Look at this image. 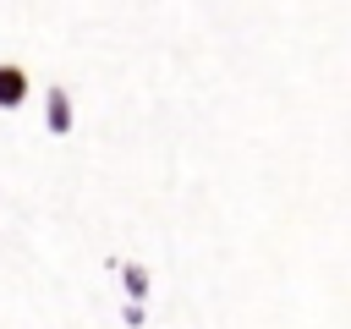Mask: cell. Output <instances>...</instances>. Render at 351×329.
<instances>
[{
	"label": "cell",
	"instance_id": "6da1fadb",
	"mask_svg": "<svg viewBox=\"0 0 351 329\" xmlns=\"http://www.w3.org/2000/svg\"><path fill=\"white\" fill-rule=\"evenodd\" d=\"M27 93H33L27 71H22L16 60H0V110H22V104H27Z\"/></svg>",
	"mask_w": 351,
	"mask_h": 329
},
{
	"label": "cell",
	"instance_id": "7a4b0ae2",
	"mask_svg": "<svg viewBox=\"0 0 351 329\" xmlns=\"http://www.w3.org/2000/svg\"><path fill=\"white\" fill-rule=\"evenodd\" d=\"M71 121H77V115H71V93H66V88H49V93H44V132H49V137H66Z\"/></svg>",
	"mask_w": 351,
	"mask_h": 329
},
{
	"label": "cell",
	"instance_id": "3957f363",
	"mask_svg": "<svg viewBox=\"0 0 351 329\" xmlns=\"http://www.w3.org/2000/svg\"><path fill=\"white\" fill-rule=\"evenodd\" d=\"M148 285H154V280H148V269H143V263H126V269H121V291H126V302H143V296H148Z\"/></svg>",
	"mask_w": 351,
	"mask_h": 329
}]
</instances>
